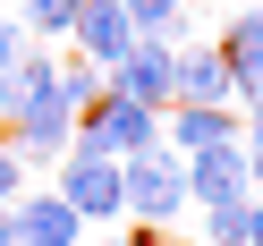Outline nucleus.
I'll use <instances>...</instances> for the list:
<instances>
[{
  "label": "nucleus",
  "mask_w": 263,
  "mask_h": 246,
  "mask_svg": "<svg viewBox=\"0 0 263 246\" xmlns=\"http://www.w3.org/2000/svg\"><path fill=\"white\" fill-rule=\"evenodd\" d=\"M119 187H127V229H178L187 221V153L170 144H144V153L119 161Z\"/></svg>",
  "instance_id": "1"
},
{
  "label": "nucleus",
  "mask_w": 263,
  "mask_h": 246,
  "mask_svg": "<svg viewBox=\"0 0 263 246\" xmlns=\"http://www.w3.org/2000/svg\"><path fill=\"white\" fill-rule=\"evenodd\" d=\"M51 187L77 204V221H85V229H119V221H127V187H119V161H110V153L68 144V153L51 161Z\"/></svg>",
  "instance_id": "2"
},
{
  "label": "nucleus",
  "mask_w": 263,
  "mask_h": 246,
  "mask_svg": "<svg viewBox=\"0 0 263 246\" xmlns=\"http://www.w3.org/2000/svg\"><path fill=\"white\" fill-rule=\"evenodd\" d=\"M77 144H85V153L127 161V153H144V144H161V110L127 102V93H102V102L77 110Z\"/></svg>",
  "instance_id": "3"
},
{
  "label": "nucleus",
  "mask_w": 263,
  "mask_h": 246,
  "mask_svg": "<svg viewBox=\"0 0 263 246\" xmlns=\"http://www.w3.org/2000/svg\"><path fill=\"white\" fill-rule=\"evenodd\" d=\"M9 246H85V221L60 187H26L9 204Z\"/></svg>",
  "instance_id": "4"
},
{
  "label": "nucleus",
  "mask_w": 263,
  "mask_h": 246,
  "mask_svg": "<svg viewBox=\"0 0 263 246\" xmlns=\"http://www.w3.org/2000/svg\"><path fill=\"white\" fill-rule=\"evenodd\" d=\"M68 43H77V51H85L93 68L110 77V68H119V60L136 51L144 34H136V17H127L119 0H77V26H68Z\"/></svg>",
  "instance_id": "5"
},
{
  "label": "nucleus",
  "mask_w": 263,
  "mask_h": 246,
  "mask_svg": "<svg viewBox=\"0 0 263 246\" xmlns=\"http://www.w3.org/2000/svg\"><path fill=\"white\" fill-rule=\"evenodd\" d=\"M110 93H127V102H144V110H170L178 102V43H136V51L110 68Z\"/></svg>",
  "instance_id": "6"
},
{
  "label": "nucleus",
  "mask_w": 263,
  "mask_h": 246,
  "mask_svg": "<svg viewBox=\"0 0 263 246\" xmlns=\"http://www.w3.org/2000/svg\"><path fill=\"white\" fill-rule=\"evenodd\" d=\"M255 170H246V144H204L187 153V204H246Z\"/></svg>",
  "instance_id": "7"
},
{
  "label": "nucleus",
  "mask_w": 263,
  "mask_h": 246,
  "mask_svg": "<svg viewBox=\"0 0 263 246\" xmlns=\"http://www.w3.org/2000/svg\"><path fill=\"white\" fill-rule=\"evenodd\" d=\"M238 110L229 102H170L161 110V144H170V153H204V144H238Z\"/></svg>",
  "instance_id": "8"
},
{
  "label": "nucleus",
  "mask_w": 263,
  "mask_h": 246,
  "mask_svg": "<svg viewBox=\"0 0 263 246\" xmlns=\"http://www.w3.org/2000/svg\"><path fill=\"white\" fill-rule=\"evenodd\" d=\"M212 51L229 60V77H238V110L263 102V9H238V17L212 34Z\"/></svg>",
  "instance_id": "9"
},
{
  "label": "nucleus",
  "mask_w": 263,
  "mask_h": 246,
  "mask_svg": "<svg viewBox=\"0 0 263 246\" xmlns=\"http://www.w3.org/2000/svg\"><path fill=\"white\" fill-rule=\"evenodd\" d=\"M178 102H229V110H238V77H229V60L212 51L204 34L178 43Z\"/></svg>",
  "instance_id": "10"
},
{
  "label": "nucleus",
  "mask_w": 263,
  "mask_h": 246,
  "mask_svg": "<svg viewBox=\"0 0 263 246\" xmlns=\"http://www.w3.org/2000/svg\"><path fill=\"white\" fill-rule=\"evenodd\" d=\"M127 17H136L144 43H195L204 26H195V0H119Z\"/></svg>",
  "instance_id": "11"
},
{
  "label": "nucleus",
  "mask_w": 263,
  "mask_h": 246,
  "mask_svg": "<svg viewBox=\"0 0 263 246\" xmlns=\"http://www.w3.org/2000/svg\"><path fill=\"white\" fill-rule=\"evenodd\" d=\"M246 204H195V229H178V246H246Z\"/></svg>",
  "instance_id": "12"
},
{
  "label": "nucleus",
  "mask_w": 263,
  "mask_h": 246,
  "mask_svg": "<svg viewBox=\"0 0 263 246\" xmlns=\"http://www.w3.org/2000/svg\"><path fill=\"white\" fill-rule=\"evenodd\" d=\"M17 26L34 43H68V26H77V0H17Z\"/></svg>",
  "instance_id": "13"
},
{
  "label": "nucleus",
  "mask_w": 263,
  "mask_h": 246,
  "mask_svg": "<svg viewBox=\"0 0 263 246\" xmlns=\"http://www.w3.org/2000/svg\"><path fill=\"white\" fill-rule=\"evenodd\" d=\"M60 93H68V102H77V110H85V102H102V93H110V77H102V68H93V60H85V51H68V60H60Z\"/></svg>",
  "instance_id": "14"
},
{
  "label": "nucleus",
  "mask_w": 263,
  "mask_h": 246,
  "mask_svg": "<svg viewBox=\"0 0 263 246\" xmlns=\"http://www.w3.org/2000/svg\"><path fill=\"white\" fill-rule=\"evenodd\" d=\"M238 119H246V127H238V144H246V170H255V195H263V102H246Z\"/></svg>",
  "instance_id": "15"
},
{
  "label": "nucleus",
  "mask_w": 263,
  "mask_h": 246,
  "mask_svg": "<svg viewBox=\"0 0 263 246\" xmlns=\"http://www.w3.org/2000/svg\"><path fill=\"white\" fill-rule=\"evenodd\" d=\"M26 178H34V170L17 161V144L0 136V204H17V195H26Z\"/></svg>",
  "instance_id": "16"
},
{
  "label": "nucleus",
  "mask_w": 263,
  "mask_h": 246,
  "mask_svg": "<svg viewBox=\"0 0 263 246\" xmlns=\"http://www.w3.org/2000/svg\"><path fill=\"white\" fill-rule=\"evenodd\" d=\"M26 51H34V34H26V26H17V17H0V77L17 68V60H26Z\"/></svg>",
  "instance_id": "17"
},
{
  "label": "nucleus",
  "mask_w": 263,
  "mask_h": 246,
  "mask_svg": "<svg viewBox=\"0 0 263 246\" xmlns=\"http://www.w3.org/2000/svg\"><path fill=\"white\" fill-rule=\"evenodd\" d=\"M246 246H263V195L246 204Z\"/></svg>",
  "instance_id": "18"
},
{
  "label": "nucleus",
  "mask_w": 263,
  "mask_h": 246,
  "mask_svg": "<svg viewBox=\"0 0 263 246\" xmlns=\"http://www.w3.org/2000/svg\"><path fill=\"white\" fill-rule=\"evenodd\" d=\"M93 246H144V238H136V229H102Z\"/></svg>",
  "instance_id": "19"
},
{
  "label": "nucleus",
  "mask_w": 263,
  "mask_h": 246,
  "mask_svg": "<svg viewBox=\"0 0 263 246\" xmlns=\"http://www.w3.org/2000/svg\"><path fill=\"white\" fill-rule=\"evenodd\" d=\"M0 246H9V204H0Z\"/></svg>",
  "instance_id": "20"
},
{
  "label": "nucleus",
  "mask_w": 263,
  "mask_h": 246,
  "mask_svg": "<svg viewBox=\"0 0 263 246\" xmlns=\"http://www.w3.org/2000/svg\"><path fill=\"white\" fill-rule=\"evenodd\" d=\"M246 9H263V0H246Z\"/></svg>",
  "instance_id": "21"
}]
</instances>
